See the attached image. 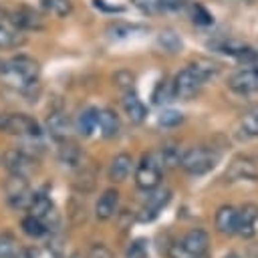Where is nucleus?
Listing matches in <instances>:
<instances>
[{"label": "nucleus", "mask_w": 258, "mask_h": 258, "mask_svg": "<svg viewBox=\"0 0 258 258\" xmlns=\"http://www.w3.org/2000/svg\"><path fill=\"white\" fill-rule=\"evenodd\" d=\"M0 75L6 85H10L22 93H28L38 85L40 64L28 54H18L0 67Z\"/></svg>", "instance_id": "f257e3e1"}, {"label": "nucleus", "mask_w": 258, "mask_h": 258, "mask_svg": "<svg viewBox=\"0 0 258 258\" xmlns=\"http://www.w3.org/2000/svg\"><path fill=\"white\" fill-rule=\"evenodd\" d=\"M222 159V151L212 145H194L185 149L179 157V167L189 175L210 173Z\"/></svg>", "instance_id": "f03ea898"}, {"label": "nucleus", "mask_w": 258, "mask_h": 258, "mask_svg": "<svg viewBox=\"0 0 258 258\" xmlns=\"http://www.w3.org/2000/svg\"><path fill=\"white\" fill-rule=\"evenodd\" d=\"M0 133L16 137H40V125L26 113H0Z\"/></svg>", "instance_id": "7ed1b4c3"}, {"label": "nucleus", "mask_w": 258, "mask_h": 258, "mask_svg": "<svg viewBox=\"0 0 258 258\" xmlns=\"http://www.w3.org/2000/svg\"><path fill=\"white\" fill-rule=\"evenodd\" d=\"M161 171L163 169H161L155 153L153 151L151 153H143L139 163H137V167H135V183H137V187L145 189V191L157 187L159 179H161Z\"/></svg>", "instance_id": "20e7f679"}, {"label": "nucleus", "mask_w": 258, "mask_h": 258, "mask_svg": "<svg viewBox=\"0 0 258 258\" xmlns=\"http://www.w3.org/2000/svg\"><path fill=\"white\" fill-rule=\"evenodd\" d=\"M204 85H206V83L194 73V69L185 64V67L173 77V81H171V93H173L175 99L189 101V99H194V97L202 91Z\"/></svg>", "instance_id": "39448f33"}, {"label": "nucleus", "mask_w": 258, "mask_h": 258, "mask_svg": "<svg viewBox=\"0 0 258 258\" xmlns=\"http://www.w3.org/2000/svg\"><path fill=\"white\" fill-rule=\"evenodd\" d=\"M228 89L240 97L258 93V64H244V69L232 73L228 79Z\"/></svg>", "instance_id": "423d86ee"}, {"label": "nucleus", "mask_w": 258, "mask_h": 258, "mask_svg": "<svg viewBox=\"0 0 258 258\" xmlns=\"http://www.w3.org/2000/svg\"><path fill=\"white\" fill-rule=\"evenodd\" d=\"M4 191H6V202L14 210H26L34 194L28 185V179L24 175H14V173H10V177L6 179Z\"/></svg>", "instance_id": "0eeeda50"}, {"label": "nucleus", "mask_w": 258, "mask_h": 258, "mask_svg": "<svg viewBox=\"0 0 258 258\" xmlns=\"http://www.w3.org/2000/svg\"><path fill=\"white\" fill-rule=\"evenodd\" d=\"M214 50L226 54V56H232L234 60L242 62V64H254L258 62V52L246 44V42H240V40H232V38H222V40H216L210 44Z\"/></svg>", "instance_id": "6e6552de"}, {"label": "nucleus", "mask_w": 258, "mask_h": 258, "mask_svg": "<svg viewBox=\"0 0 258 258\" xmlns=\"http://www.w3.org/2000/svg\"><path fill=\"white\" fill-rule=\"evenodd\" d=\"M4 16H6V22L14 26L16 30H42L44 28L42 16L30 6H18L14 10H4Z\"/></svg>", "instance_id": "1a4fd4ad"}, {"label": "nucleus", "mask_w": 258, "mask_h": 258, "mask_svg": "<svg viewBox=\"0 0 258 258\" xmlns=\"http://www.w3.org/2000/svg\"><path fill=\"white\" fill-rule=\"evenodd\" d=\"M2 161H4V167L14 173V175H24L28 177L34 169H36V157L26 153L24 149L20 147H12V149H6L4 155H2Z\"/></svg>", "instance_id": "9d476101"}, {"label": "nucleus", "mask_w": 258, "mask_h": 258, "mask_svg": "<svg viewBox=\"0 0 258 258\" xmlns=\"http://www.w3.org/2000/svg\"><path fill=\"white\" fill-rule=\"evenodd\" d=\"M151 191V196L147 198V202H145V206L141 208V212H137V222H141V224H147V222H153L157 216H159V212L167 206V202L171 200V191L167 189V187H153V189H149Z\"/></svg>", "instance_id": "9b49d317"}, {"label": "nucleus", "mask_w": 258, "mask_h": 258, "mask_svg": "<svg viewBox=\"0 0 258 258\" xmlns=\"http://www.w3.org/2000/svg\"><path fill=\"white\" fill-rule=\"evenodd\" d=\"M236 234L244 240H250L258 234V206L256 204H244L242 208H238Z\"/></svg>", "instance_id": "f8f14e48"}, {"label": "nucleus", "mask_w": 258, "mask_h": 258, "mask_svg": "<svg viewBox=\"0 0 258 258\" xmlns=\"http://www.w3.org/2000/svg\"><path fill=\"white\" fill-rule=\"evenodd\" d=\"M46 133L56 141V143H62V141H69V135H71V121H69V115L60 109H54L48 113L46 117Z\"/></svg>", "instance_id": "ddd939ff"}, {"label": "nucleus", "mask_w": 258, "mask_h": 258, "mask_svg": "<svg viewBox=\"0 0 258 258\" xmlns=\"http://www.w3.org/2000/svg\"><path fill=\"white\" fill-rule=\"evenodd\" d=\"M117 214H119V191L115 187H107L95 204V218L99 222H107Z\"/></svg>", "instance_id": "4468645a"}, {"label": "nucleus", "mask_w": 258, "mask_h": 258, "mask_svg": "<svg viewBox=\"0 0 258 258\" xmlns=\"http://www.w3.org/2000/svg\"><path fill=\"white\" fill-rule=\"evenodd\" d=\"M226 177L230 181H242V179H248V181H258V169H256V163L250 159V157H234L232 163L228 165V171H226Z\"/></svg>", "instance_id": "2eb2a0df"}, {"label": "nucleus", "mask_w": 258, "mask_h": 258, "mask_svg": "<svg viewBox=\"0 0 258 258\" xmlns=\"http://www.w3.org/2000/svg\"><path fill=\"white\" fill-rule=\"evenodd\" d=\"M121 107L127 115V119L131 123H143L145 117H147V107L143 105V101L137 97V93L131 89V91H125L123 93V99H121Z\"/></svg>", "instance_id": "dca6fc26"}, {"label": "nucleus", "mask_w": 258, "mask_h": 258, "mask_svg": "<svg viewBox=\"0 0 258 258\" xmlns=\"http://www.w3.org/2000/svg\"><path fill=\"white\" fill-rule=\"evenodd\" d=\"M131 169H133V157H131L129 153L121 151V153H117V155L111 159L109 169H107V175H109V179H111L113 183H121V181H125V179L129 177Z\"/></svg>", "instance_id": "f3484780"}, {"label": "nucleus", "mask_w": 258, "mask_h": 258, "mask_svg": "<svg viewBox=\"0 0 258 258\" xmlns=\"http://www.w3.org/2000/svg\"><path fill=\"white\" fill-rule=\"evenodd\" d=\"M238 226V210L234 206H220L216 212V230L222 236H234Z\"/></svg>", "instance_id": "a211bd4d"}, {"label": "nucleus", "mask_w": 258, "mask_h": 258, "mask_svg": "<svg viewBox=\"0 0 258 258\" xmlns=\"http://www.w3.org/2000/svg\"><path fill=\"white\" fill-rule=\"evenodd\" d=\"M97 127L101 129V135L111 139V137H117L119 135V129H121V123H119V115L113 111V109H99L97 111Z\"/></svg>", "instance_id": "6ab92c4d"}, {"label": "nucleus", "mask_w": 258, "mask_h": 258, "mask_svg": "<svg viewBox=\"0 0 258 258\" xmlns=\"http://www.w3.org/2000/svg\"><path fill=\"white\" fill-rule=\"evenodd\" d=\"M187 67H191L194 73H196L204 83H210V81L218 79V75H220V71H222L220 62L210 60V58H194L191 62H187Z\"/></svg>", "instance_id": "aec40b11"}, {"label": "nucleus", "mask_w": 258, "mask_h": 258, "mask_svg": "<svg viewBox=\"0 0 258 258\" xmlns=\"http://www.w3.org/2000/svg\"><path fill=\"white\" fill-rule=\"evenodd\" d=\"M58 145H60V147H58V161H60L62 165L73 167V169L83 167V159H85V155L81 153V149H79L75 143H71V141H62V143H58Z\"/></svg>", "instance_id": "412c9836"}, {"label": "nucleus", "mask_w": 258, "mask_h": 258, "mask_svg": "<svg viewBox=\"0 0 258 258\" xmlns=\"http://www.w3.org/2000/svg\"><path fill=\"white\" fill-rule=\"evenodd\" d=\"M238 135L242 139H256L258 137V105L250 107L242 115V119L238 123Z\"/></svg>", "instance_id": "4be33fe9"}, {"label": "nucleus", "mask_w": 258, "mask_h": 258, "mask_svg": "<svg viewBox=\"0 0 258 258\" xmlns=\"http://www.w3.org/2000/svg\"><path fill=\"white\" fill-rule=\"evenodd\" d=\"M97 111L99 109H95V107H87L77 115L75 129L79 131V135H83V137L93 135V131L97 129Z\"/></svg>", "instance_id": "5701e85b"}, {"label": "nucleus", "mask_w": 258, "mask_h": 258, "mask_svg": "<svg viewBox=\"0 0 258 258\" xmlns=\"http://www.w3.org/2000/svg\"><path fill=\"white\" fill-rule=\"evenodd\" d=\"M26 42L22 30H16L14 26L8 24H0V50H8V48H18Z\"/></svg>", "instance_id": "b1692460"}, {"label": "nucleus", "mask_w": 258, "mask_h": 258, "mask_svg": "<svg viewBox=\"0 0 258 258\" xmlns=\"http://www.w3.org/2000/svg\"><path fill=\"white\" fill-rule=\"evenodd\" d=\"M153 153H155V157H157L161 169H169V167H177V165H179L181 153H179V147L173 145V143H165V145H161V147H159L157 151H153Z\"/></svg>", "instance_id": "393cba45"}, {"label": "nucleus", "mask_w": 258, "mask_h": 258, "mask_svg": "<svg viewBox=\"0 0 258 258\" xmlns=\"http://www.w3.org/2000/svg\"><path fill=\"white\" fill-rule=\"evenodd\" d=\"M20 228H22V232H24L28 238H32V240L44 238V236L48 234V230H46L44 222H42V220H38V218H34V216H30V214H28L26 218H22Z\"/></svg>", "instance_id": "a878e982"}, {"label": "nucleus", "mask_w": 258, "mask_h": 258, "mask_svg": "<svg viewBox=\"0 0 258 258\" xmlns=\"http://www.w3.org/2000/svg\"><path fill=\"white\" fill-rule=\"evenodd\" d=\"M40 6L46 14L56 16V18H64L73 12V2L71 0H40Z\"/></svg>", "instance_id": "bb28decb"}, {"label": "nucleus", "mask_w": 258, "mask_h": 258, "mask_svg": "<svg viewBox=\"0 0 258 258\" xmlns=\"http://www.w3.org/2000/svg\"><path fill=\"white\" fill-rule=\"evenodd\" d=\"M157 44L167 52V54H177L181 50V38L173 30H161L157 34Z\"/></svg>", "instance_id": "cd10ccee"}, {"label": "nucleus", "mask_w": 258, "mask_h": 258, "mask_svg": "<svg viewBox=\"0 0 258 258\" xmlns=\"http://www.w3.org/2000/svg\"><path fill=\"white\" fill-rule=\"evenodd\" d=\"M73 187L77 191H81V194L93 191V187H95V173L89 171V169H85V167H79L77 169V175L73 179Z\"/></svg>", "instance_id": "c85d7f7f"}, {"label": "nucleus", "mask_w": 258, "mask_h": 258, "mask_svg": "<svg viewBox=\"0 0 258 258\" xmlns=\"http://www.w3.org/2000/svg\"><path fill=\"white\" fill-rule=\"evenodd\" d=\"M189 10V16H191V22L198 24V26H210L214 22V16L210 14V10L206 6H202L200 2H191L185 6Z\"/></svg>", "instance_id": "c756f323"}, {"label": "nucleus", "mask_w": 258, "mask_h": 258, "mask_svg": "<svg viewBox=\"0 0 258 258\" xmlns=\"http://www.w3.org/2000/svg\"><path fill=\"white\" fill-rule=\"evenodd\" d=\"M137 30H139V26H133V24H127V22H111L107 26V34L111 38H127Z\"/></svg>", "instance_id": "7c9ffc66"}, {"label": "nucleus", "mask_w": 258, "mask_h": 258, "mask_svg": "<svg viewBox=\"0 0 258 258\" xmlns=\"http://www.w3.org/2000/svg\"><path fill=\"white\" fill-rule=\"evenodd\" d=\"M20 246L12 234H2L0 236V258H14L18 254Z\"/></svg>", "instance_id": "2f4dec72"}, {"label": "nucleus", "mask_w": 258, "mask_h": 258, "mask_svg": "<svg viewBox=\"0 0 258 258\" xmlns=\"http://www.w3.org/2000/svg\"><path fill=\"white\" fill-rule=\"evenodd\" d=\"M125 258H147V240L137 238L125 248Z\"/></svg>", "instance_id": "473e14b6"}, {"label": "nucleus", "mask_w": 258, "mask_h": 258, "mask_svg": "<svg viewBox=\"0 0 258 258\" xmlns=\"http://www.w3.org/2000/svg\"><path fill=\"white\" fill-rule=\"evenodd\" d=\"M113 83L125 93V91H131L133 89V85H135V75L131 73V71H117L115 75H113Z\"/></svg>", "instance_id": "72a5a7b5"}, {"label": "nucleus", "mask_w": 258, "mask_h": 258, "mask_svg": "<svg viewBox=\"0 0 258 258\" xmlns=\"http://www.w3.org/2000/svg\"><path fill=\"white\" fill-rule=\"evenodd\" d=\"M183 121V115L179 113V111H163L159 117H157V123L161 125V127H177L179 123Z\"/></svg>", "instance_id": "f704fd0d"}, {"label": "nucleus", "mask_w": 258, "mask_h": 258, "mask_svg": "<svg viewBox=\"0 0 258 258\" xmlns=\"http://www.w3.org/2000/svg\"><path fill=\"white\" fill-rule=\"evenodd\" d=\"M187 4L185 0H157V12H179L183 10Z\"/></svg>", "instance_id": "c9c22d12"}, {"label": "nucleus", "mask_w": 258, "mask_h": 258, "mask_svg": "<svg viewBox=\"0 0 258 258\" xmlns=\"http://www.w3.org/2000/svg\"><path fill=\"white\" fill-rule=\"evenodd\" d=\"M169 97H173L171 85H169V89H165L163 81H159V85H157L155 91H153V103H155V105H163L165 101H169Z\"/></svg>", "instance_id": "e433bc0d"}, {"label": "nucleus", "mask_w": 258, "mask_h": 258, "mask_svg": "<svg viewBox=\"0 0 258 258\" xmlns=\"http://www.w3.org/2000/svg\"><path fill=\"white\" fill-rule=\"evenodd\" d=\"M85 258H115V254L105 244H93Z\"/></svg>", "instance_id": "4c0bfd02"}, {"label": "nucleus", "mask_w": 258, "mask_h": 258, "mask_svg": "<svg viewBox=\"0 0 258 258\" xmlns=\"http://www.w3.org/2000/svg\"><path fill=\"white\" fill-rule=\"evenodd\" d=\"M93 6L101 12H113V14H123L125 12L123 6H113V4H107L105 0H93Z\"/></svg>", "instance_id": "58836bf2"}, {"label": "nucleus", "mask_w": 258, "mask_h": 258, "mask_svg": "<svg viewBox=\"0 0 258 258\" xmlns=\"http://www.w3.org/2000/svg\"><path fill=\"white\" fill-rule=\"evenodd\" d=\"M14 258H38V250H34V248H20Z\"/></svg>", "instance_id": "ea45409f"}, {"label": "nucleus", "mask_w": 258, "mask_h": 258, "mask_svg": "<svg viewBox=\"0 0 258 258\" xmlns=\"http://www.w3.org/2000/svg\"><path fill=\"white\" fill-rule=\"evenodd\" d=\"M67 258H85V256H83V254H79V252H73V254H71V256H67Z\"/></svg>", "instance_id": "a19ab883"}, {"label": "nucleus", "mask_w": 258, "mask_h": 258, "mask_svg": "<svg viewBox=\"0 0 258 258\" xmlns=\"http://www.w3.org/2000/svg\"><path fill=\"white\" fill-rule=\"evenodd\" d=\"M224 258H242V256H238L236 252H232V254H228V256H224Z\"/></svg>", "instance_id": "79ce46f5"}]
</instances>
